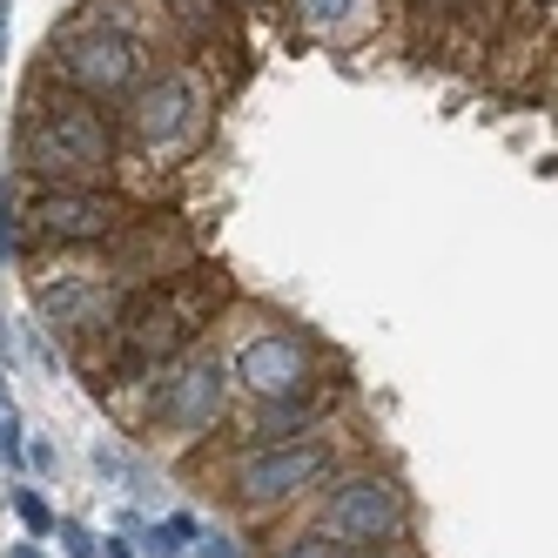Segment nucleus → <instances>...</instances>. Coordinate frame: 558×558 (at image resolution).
I'll use <instances>...</instances> for the list:
<instances>
[{
  "label": "nucleus",
  "mask_w": 558,
  "mask_h": 558,
  "mask_svg": "<svg viewBox=\"0 0 558 558\" xmlns=\"http://www.w3.org/2000/svg\"><path fill=\"white\" fill-rule=\"evenodd\" d=\"M216 310H222V276L209 269H189L175 283H142L135 296H122V310L108 324V371L122 384L162 377L216 324Z\"/></svg>",
  "instance_id": "f257e3e1"
},
{
  "label": "nucleus",
  "mask_w": 558,
  "mask_h": 558,
  "mask_svg": "<svg viewBox=\"0 0 558 558\" xmlns=\"http://www.w3.org/2000/svg\"><path fill=\"white\" fill-rule=\"evenodd\" d=\"M162 14L189 41H222V0H162Z\"/></svg>",
  "instance_id": "4468645a"
},
{
  "label": "nucleus",
  "mask_w": 558,
  "mask_h": 558,
  "mask_svg": "<svg viewBox=\"0 0 558 558\" xmlns=\"http://www.w3.org/2000/svg\"><path fill=\"white\" fill-rule=\"evenodd\" d=\"M324 430V404H316V390L303 397H263V411L250 417V445H290V437H310Z\"/></svg>",
  "instance_id": "9b49d317"
},
{
  "label": "nucleus",
  "mask_w": 558,
  "mask_h": 558,
  "mask_svg": "<svg viewBox=\"0 0 558 558\" xmlns=\"http://www.w3.org/2000/svg\"><path fill=\"white\" fill-rule=\"evenodd\" d=\"M404 518H411V505H404V492H397V477H384V471H356V477H343V485L324 498V511H316V532L364 558V551L397 545Z\"/></svg>",
  "instance_id": "0eeeda50"
},
{
  "label": "nucleus",
  "mask_w": 558,
  "mask_h": 558,
  "mask_svg": "<svg viewBox=\"0 0 558 558\" xmlns=\"http://www.w3.org/2000/svg\"><path fill=\"white\" fill-rule=\"evenodd\" d=\"M404 14H411V48L430 54V48L464 21V0H404Z\"/></svg>",
  "instance_id": "ddd939ff"
},
{
  "label": "nucleus",
  "mask_w": 558,
  "mask_h": 558,
  "mask_svg": "<svg viewBox=\"0 0 558 558\" xmlns=\"http://www.w3.org/2000/svg\"><path fill=\"white\" fill-rule=\"evenodd\" d=\"M337 464L330 437H290V445H250L229 471V498L243 505L250 518L263 511H283L290 498H303L310 485H324Z\"/></svg>",
  "instance_id": "423d86ee"
},
{
  "label": "nucleus",
  "mask_w": 558,
  "mask_h": 558,
  "mask_svg": "<svg viewBox=\"0 0 558 558\" xmlns=\"http://www.w3.org/2000/svg\"><path fill=\"white\" fill-rule=\"evenodd\" d=\"M21 222L54 250H101L114 235H129V203L108 195L101 182H41L27 195Z\"/></svg>",
  "instance_id": "20e7f679"
},
{
  "label": "nucleus",
  "mask_w": 558,
  "mask_h": 558,
  "mask_svg": "<svg viewBox=\"0 0 558 558\" xmlns=\"http://www.w3.org/2000/svg\"><path fill=\"white\" fill-rule=\"evenodd\" d=\"M14 511L27 518V532H54V511L41 505V492H21V498H14Z\"/></svg>",
  "instance_id": "f3484780"
},
{
  "label": "nucleus",
  "mask_w": 558,
  "mask_h": 558,
  "mask_svg": "<svg viewBox=\"0 0 558 558\" xmlns=\"http://www.w3.org/2000/svg\"><path fill=\"white\" fill-rule=\"evenodd\" d=\"M189 538H195V518H162V525L148 532V551H169V558H175Z\"/></svg>",
  "instance_id": "dca6fc26"
},
{
  "label": "nucleus",
  "mask_w": 558,
  "mask_h": 558,
  "mask_svg": "<svg viewBox=\"0 0 558 558\" xmlns=\"http://www.w3.org/2000/svg\"><path fill=\"white\" fill-rule=\"evenodd\" d=\"M290 21L303 41H343V34L371 27V0H290Z\"/></svg>",
  "instance_id": "f8f14e48"
},
{
  "label": "nucleus",
  "mask_w": 558,
  "mask_h": 558,
  "mask_svg": "<svg viewBox=\"0 0 558 558\" xmlns=\"http://www.w3.org/2000/svg\"><path fill=\"white\" fill-rule=\"evenodd\" d=\"M269 558H356V551H343L337 538H324V532H296V538H283Z\"/></svg>",
  "instance_id": "2eb2a0df"
},
{
  "label": "nucleus",
  "mask_w": 558,
  "mask_h": 558,
  "mask_svg": "<svg viewBox=\"0 0 558 558\" xmlns=\"http://www.w3.org/2000/svg\"><path fill=\"white\" fill-rule=\"evenodd\" d=\"M209 558H235V545H229V538L216 532V538H209Z\"/></svg>",
  "instance_id": "6ab92c4d"
},
{
  "label": "nucleus",
  "mask_w": 558,
  "mask_h": 558,
  "mask_svg": "<svg viewBox=\"0 0 558 558\" xmlns=\"http://www.w3.org/2000/svg\"><path fill=\"white\" fill-rule=\"evenodd\" d=\"M122 122H129V142L142 155H155V162H162V155H189L209 135V95L195 88V74L162 68V74H148V82L129 95Z\"/></svg>",
  "instance_id": "39448f33"
},
{
  "label": "nucleus",
  "mask_w": 558,
  "mask_h": 558,
  "mask_svg": "<svg viewBox=\"0 0 558 558\" xmlns=\"http://www.w3.org/2000/svg\"><path fill=\"white\" fill-rule=\"evenodd\" d=\"M235 8H269V0H235Z\"/></svg>",
  "instance_id": "5701e85b"
},
{
  "label": "nucleus",
  "mask_w": 558,
  "mask_h": 558,
  "mask_svg": "<svg viewBox=\"0 0 558 558\" xmlns=\"http://www.w3.org/2000/svg\"><path fill=\"white\" fill-rule=\"evenodd\" d=\"M518 8H525V14H551V8H558V0H518Z\"/></svg>",
  "instance_id": "aec40b11"
},
{
  "label": "nucleus",
  "mask_w": 558,
  "mask_h": 558,
  "mask_svg": "<svg viewBox=\"0 0 558 558\" xmlns=\"http://www.w3.org/2000/svg\"><path fill=\"white\" fill-rule=\"evenodd\" d=\"M8 558H34V545H14V551H8Z\"/></svg>",
  "instance_id": "4be33fe9"
},
{
  "label": "nucleus",
  "mask_w": 558,
  "mask_h": 558,
  "mask_svg": "<svg viewBox=\"0 0 558 558\" xmlns=\"http://www.w3.org/2000/svg\"><path fill=\"white\" fill-rule=\"evenodd\" d=\"M61 545H68V558H101V551H95V538H88V525H74V518L61 525Z\"/></svg>",
  "instance_id": "a211bd4d"
},
{
  "label": "nucleus",
  "mask_w": 558,
  "mask_h": 558,
  "mask_svg": "<svg viewBox=\"0 0 558 558\" xmlns=\"http://www.w3.org/2000/svg\"><path fill=\"white\" fill-rule=\"evenodd\" d=\"M229 371L250 397H303V390H316V350L296 330H256L235 350Z\"/></svg>",
  "instance_id": "1a4fd4ad"
},
{
  "label": "nucleus",
  "mask_w": 558,
  "mask_h": 558,
  "mask_svg": "<svg viewBox=\"0 0 558 558\" xmlns=\"http://www.w3.org/2000/svg\"><path fill=\"white\" fill-rule=\"evenodd\" d=\"M0 48H8V0H0Z\"/></svg>",
  "instance_id": "412c9836"
},
{
  "label": "nucleus",
  "mask_w": 558,
  "mask_h": 558,
  "mask_svg": "<svg viewBox=\"0 0 558 558\" xmlns=\"http://www.w3.org/2000/svg\"><path fill=\"white\" fill-rule=\"evenodd\" d=\"M114 310H122V296H108L101 283H54L48 296H41V316H48V330H61V337H108V324H114Z\"/></svg>",
  "instance_id": "9d476101"
},
{
  "label": "nucleus",
  "mask_w": 558,
  "mask_h": 558,
  "mask_svg": "<svg viewBox=\"0 0 558 558\" xmlns=\"http://www.w3.org/2000/svg\"><path fill=\"white\" fill-rule=\"evenodd\" d=\"M54 68H61V82L74 95H88V101H129L142 82H148V41H135V34L122 27H108V21H74L61 41L48 48Z\"/></svg>",
  "instance_id": "7ed1b4c3"
},
{
  "label": "nucleus",
  "mask_w": 558,
  "mask_h": 558,
  "mask_svg": "<svg viewBox=\"0 0 558 558\" xmlns=\"http://www.w3.org/2000/svg\"><path fill=\"white\" fill-rule=\"evenodd\" d=\"M21 169L34 182H108L114 175V129L101 101L74 95L68 82L48 95L34 82L21 101Z\"/></svg>",
  "instance_id": "f03ea898"
},
{
  "label": "nucleus",
  "mask_w": 558,
  "mask_h": 558,
  "mask_svg": "<svg viewBox=\"0 0 558 558\" xmlns=\"http://www.w3.org/2000/svg\"><path fill=\"white\" fill-rule=\"evenodd\" d=\"M229 384H235V371L222 364L216 350L175 356V364L162 371V384H155V404H148L155 430H169V437H203V430H216V417L229 411Z\"/></svg>",
  "instance_id": "6e6552de"
}]
</instances>
